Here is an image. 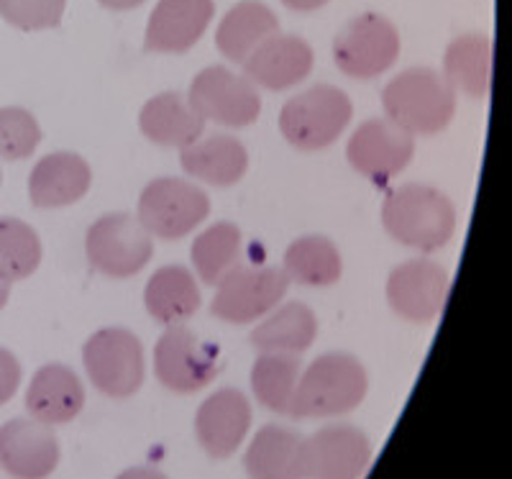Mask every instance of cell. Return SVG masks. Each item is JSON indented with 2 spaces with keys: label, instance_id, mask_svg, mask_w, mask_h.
<instances>
[{
  "label": "cell",
  "instance_id": "30bf717a",
  "mask_svg": "<svg viewBox=\"0 0 512 479\" xmlns=\"http://www.w3.org/2000/svg\"><path fill=\"white\" fill-rule=\"evenodd\" d=\"M190 106L208 121L241 129L249 126L262 113V98L254 82L241 77L228 67H205L190 85Z\"/></svg>",
  "mask_w": 512,
  "mask_h": 479
},
{
  "label": "cell",
  "instance_id": "52a82bcc",
  "mask_svg": "<svg viewBox=\"0 0 512 479\" xmlns=\"http://www.w3.org/2000/svg\"><path fill=\"white\" fill-rule=\"evenodd\" d=\"M400 34L379 13H361L351 18L333 41V59L344 75L372 80L397 62Z\"/></svg>",
  "mask_w": 512,
  "mask_h": 479
},
{
  "label": "cell",
  "instance_id": "603a6c76",
  "mask_svg": "<svg viewBox=\"0 0 512 479\" xmlns=\"http://www.w3.org/2000/svg\"><path fill=\"white\" fill-rule=\"evenodd\" d=\"M274 34H280V21L272 8L259 0H241L223 16L216 31V44L223 57L244 65L246 59Z\"/></svg>",
  "mask_w": 512,
  "mask_h": 479
},
{
  "label": "cell",
  "instance_id": "ffe728a7",
  "mask_svg": "<svg viewBox=\"0 0 512 479\" xmlns=\"http://www.w3.org/2000/svg\"><path fill=\"white\" fill-rule=\"evenodd\" d=\"M85 405V387L80 377L64 364H47L34 374L26 390V410L47 426H59L77 418Z\"/></svg>",
  "mask_w": 512,
  "mask_h": 479
},
{
  "label": "cell",
  "instance_id": "4316f807",
  "mask_svg": "<svg viewBox=\"0 0 512 479\" xmlns=\"http://www.w3.org/2000/svg\"><path fill=\"white\" fill-rule=\"evenodd\" d=\"M315 333L318 321L313 310L303 303H287L251 331V344L262 354H300L310 349Z\"/></svg>",
  "mask_w": 512,
  "mask_h": 479
},
{
  "label": "cell",
  "instance_id": "1f68e13d",
  "mask_svg": "<svg viewBox=\"0 0 512 479\" xmlns=\"http://www.w3.org/2000/svg\"><path fill=\"white\" fill-rule=\"evenodd\" d=\"M41 129L36 118L24 108H0V159L18 162L39 147Z\"/></svg>",
  "mask_w": 512,
  "mask_h": 479
},
{
  "label": "cell",
  "instance_id": "d6a6232c",
  "mask_svg": "<svg viewBox=\"0 0 512 479\" xmlns=\"http://www.w3.org/2000/svg\"><path fill=\"white\" fill-rule=\"evenodd\" d=\"M67 0H0V16L21 31L59 26Z\"/></svg>",
  "mask_w": 512,
  "mask_h": 479
},
{
  "label": "cell",
  "instance_id": "3957f363",
  "mask_svg": "<svg viewBox=\"0 0 512 479\" xmlns=\"http://www.w3.org/2000/svg\"><path fill=\"white\" fill-rule=\"evenodd\" d=\"M367 372L351 354H323L297 382L290 415L295 418H331L354 410L367 395Z\"/></svg>",
  "mask_w": 512,
  "mask_h": 479
},
{
  "label": "cell",
  "instance_id": "9a60e30c",
  "mask_svg": "<svg viewBox=\"0 0 512 479\" xmlns=\"http://www.w3.org/2000/svg\"><path fill=\"white\" fill-rule=\"evenodd\" d=\"M59 464L52 426L34 418H13L0 426V467L13 479H47Z\"/></svg>",
  "mask_w": 512,
  "mask_h": 479
},
{
  "label": "cell",
  "instance_id": "ba28073f",
  "mask_svg": "<svg viewBox=\"0 0 512 479\" xmlns=\"http://www.w3.org/2000/svg\"><path fill=\"white\" fill-rule=\"evenodd\" d=\"M208 195L192 182L159 177L144 187L139 198V221L152 236L175 241L195 231L208 218Z\"/></svg>",
  "mask_w": 512,
  "mask_h": 479
},
{
  "label": "cell",
  "instance_id": "484cf974",
  "mask_svg": "<svg viewBox=\"0 0 512 479\" xmlns=\"http://www.w3.org/2000/svg\"><path fill=\"white\" fill-rule=\"evenodd\" d=\"M144 303L154 321L180 326L200 308V290L185 267H162L146 282Z\"/></svg>",
  "mask_w": 512,
  "mask_h": 479
},
{
  "label": "cell",
  "instance_id": "83f0119b",
  "mask_svg": "<svg viewBox=\"0 0 512 479\" xmlns=\"http://www.w3.org/2000/svg\"><path fill=\"white\" fill-rule=\"evenodd\" d=\"M341 254L326 236H303L290 244L285 254V272L290 280L308 287H326L341 277Z\"/></svg>",
  "mask_w": 512,
  "mask_h": 479
},
{
  "label": "cell",
  "instance_id": "4dcf8cb0",
  "mask_svg": "<svg viewBox=\"0 0 512 479\" xmlns=\"http://www.w3.org/2000/svg\"><path fill=\"white\" fill-rule=\"evenodd\" d=\"M41 262V241L29 223L0 218V280L18 282L36 272Z\"/></svg>",
  "mask_w": 512,
  "mask_h": 479
},
{
  "label": "cell",
  "instance_id": "4fadbf2b",
  "mask_svg": "<svg viewBox=\"0 0 512 479\" xmlns=\"http://www.w3.org/2000/svg\"><path fill=\"white\" fill-rule=\"evenodd\" d=\"M448 272L431 259H410L392 269L387 280V300L405 321L431 323L446 305Z\"/></svg>",
  "mask_w": 512,
  "mask_h": 479
},
{
  "label": "cell",
  "instance_id": "9c48e42d",
  "mask_svg": "<svg viewBox=\"0 0 512 479\" xmlns=\"http://www.w3.org/2000/svg\"><path fill=\"white\" fill-rule=\"evenodd\" d=\"M218 354V346L195 336L182 323L169 326L154 346V372L167 390L190 395L216 380Z\"/></svg>",
  "mask_w": 512,
  "mask_h": 479
},
{
  "label": "cell",
  "instance_id": "8d00e7d4",
  "mask_svg": "<svg viewBox=\"0 0 512 479\" xmlns=\"http://www.w3.org/2000/svg\"><path fill=\"white\" fill-rule=\"evenodd\" d=\"M98 3L111 11H131V8H139L144 0H98Z\"/></svg>",
  "mask_w": 512,
  "mask_h": 479
},
{
  "label": "cell",
  "instance_id": "44dd1931",
  "mask_svg": "<svg viewBox=\"0 0 512 479\" xmlns=\"http://www.w3.org/2000/svg\"><path fill=\"white\" fill-rule=\"evenodd\" d=\"M305 439L285 426H264L244 456L251 479H305Z\"/></svg>",
  "mask_w": 512,
  "mask_h": 479
},
{
  "label": "cell",
  "instance_id": "2e32d148",
  "mask_svg": "<svg viewBox=\"0 0 512 479\" xmlns=\"http://www.w3.org/2000/svg\"><path fill=\"white\" fill-rule=\"evenodd\" d=\"M213 0H159L146 24V52L182 54L192 49L213 21Z\"/></svg>",
  "mask_w": 512,
  "mask_h": 479
},
{
  "label": "cell",
  "instance_id": "e575fe53",
  "mask_svg": "<svg viewBox=\"0 0 512 479\" xmlns=\"http://www.w3.org/2000/svg\"><path fill=\"white\" fill-rule=\"evenodd\" d=\"M287 8H292V11H300V13H310V11H318V8H323L328 3V0H282Z\"/></svg>",
  "mask_w": 512,
  "mask_h": 479
},
{
  "label": "cell",
  "instance_id": "d590c367",
  "mask_svg": "<svg viewBox=\"0 0 512 479\" xmlns=\"http://www.w3.org/2000/svg\"><path fill=\"white\" fill-rule=\"evenodd\" d=\"M118 479H167L162 472L157 469H149V467H134V469H126Z\"/></svg>",
  "mask_w": 512,
  "mask_h": 479
},
{
  "label": "cell",
  "instance_id": "836d02e7",
  "mask_svg": "<svg viewBox=\"0 0 512 479\" xmlns=\"http://www.w3.org/2000/svg\"><path fill=\"white\" fill-rule=\"evenodd\" d=\"M18 385H21V364L11 351L0 346V405H6L16 395Z\"/></svg>",
  "mask_w": 512,
  "mask_h": 479
},
{
  "label": "cell",
  "instance_id": "8992f818",
  "mask_svg": "<svg viewBox=\"0 0 512 479\" xmlns=\"http://www.w3.org/2000/svg\"><path fill=\"white\" fill-rule=\"evenodd\" d=\"M85 252L90 264L105 277L126 280L149 264L154 244L152 234L141 226L139 218L128 213H111L90 226Z\"/></svg>",
  "mask_w": 512,
  "mask_h": 479
},
{
  "label": "cell",
  "instance_id": "e0dca14e",
  "mask_svg": "<svg viewBox=\"0 0 512 479\" xmlns=\"http://www.w3.org/2000/svg\"><path fill=\"white\" fill-rule=\"evenodd\" d=\"M251 428V405L244 392L218 390L198 410V441L213 459H226L244 444Z\"/></svg>",
  "mask_w": 512,
  "mask_h": 479
},
{
  "label": "cell",
  "instance_id": "7c38bea8",
  "mask_svg": "<svg viewBox=\"0 0 512 479\" xmlns=\"http://www.w3.org/2000/svg\"><path fill=\"white\" fill-rule=\"evenodd\" d=\"M415 152L413 134L400 129L390 118L364 121L349 139L346 157L351 167L374 185H387L410 164Z\"/></svg>",
  "mask_w": 512,
  "mask_h": 479
},
{
  "label": "cell",
  "instance_id": "7402d4cb",
  "mask_svg": "<svg viewBox=\"0 0 512 479\" xmlns=\"http://www.w3.org/2000/svg\"><path fill=\"white\" fill-rule=\"evenodd\" d=\"M139 126L146 139L162 147L185 149L203 136L205 118L180 93H162L146 100Z\"/></svg>",
  "mask_w": 512,
  "mask_h": 479
},
{
  "label": "cell",
  "instance_id": "ac0fdd59",
  "mask_svg": "<svg viewBox=\"0 0 512 479\" xmlns=\"http://www.w3.org/2000/svg\"><path fill=\"white\" fill-rule=\"evenodd\" d=\"M246 77L267 90H287L313 70V49L300 36L274 34L244 62Z\"/></svg>",
  "mask_w": 512,
  "mask_h": 479
},
{
  "label": "cell",
  "instance_id": "74e56055",
  "mask_svg": "<svg viewBox=\"0 0 512 479\" xmlns=\"http://www.w3.org/2000/svg\"><path fill=\"white\" fill-rule=\"evenodd\" d=\"M8 293H11V285H8V282L0 280V310L6 308V303H8Z\"/></svg>",
  "mask_w": 512,
  "mask_h": 479
},
{
  "label": "cell",
  "instance_id": "7a4b0ae2",
  "mask_svg": "<svg viewBox=\"0 0 512 479\" xmlns=\"http://www.w3.org/2000/svg\"><path fill=\"white\" fill-rule=\"evenodd\" d=\"M382 106L387 118L413 136H433L451 123L456 113V90L446 77L428 67H413L384 88Z\"/></svg>",
  "mask_w": 512,
  "mask_h": 479
},
{
  "label": "cell",
  "instance_id": "f546056e",
  "mask_svg": "<svg viewBox=\"0 0 512 479\" xmlns=\"http://www.w3.org/2000/svg\"><path fill=\"white\" fill-rule=\"evenodd\" d=\"M192 264L205 285H221L241 264V231L233 223H216L192 244Z\"/></svg>",
  "mask_w": 512,
  "mask_h": 479
},
{
  "label": "cell",
  "instance_id": "5bb4252c",
  "mask_svg": "<svg viewBox=\"0 0 512 479\" xmlns=\"http://www.w3.org/2000/svg\"><path fill=\"white\" fill-rule=\"evenodd\" d=\"M369 462L372 444L354 426H326L305 439V479H359Z\"/></svg>",
  "mask_w": 512,
  "mask_h": 479
},
{
  "label": "cell",
  "instance_id": "cb8c5ba5",
  "mask_svg": "<svg viewBox=\"0 0 512 479\" xmlns=\"http://www.w3.org/2000/svg\"><path fill=\"white\" fill-rule=\"evenodd\" d=\"M180 159L187 175L216 187L236 185L249 167V154H246L244 144L226 134L198 139L195 144L182 149Z\"/></svg>",
  "mask_w": 512,
  "mask_h": 479
},
{
  "label": "cell",
  "instance_id": "d4e9b609",
  "mask_svg": "<svg viewBox=\"0 0 512 479\" xmlns=\"http://www.w3.org/2000/svg\"><path fill=\"white\" fill-rule=\"evenodd\" d=\"M443 77L456 93L487 98L492 85V39L466 34L451 41L443 57Z\"/></svg>",
  "mask_w": 512,
  "mask_h": 479
},
{
  "label": "cell",
  "instance_id": "8fae6325",
  "mask_svg": "<svg viewBox=\"0 0 512 479\" xmlns=\"http://www.w3.org/2000/svg\"><path fill=\"white\" fill-rule=\"evenodd\" d=\"M290 277L277 267H239L228 272L213 298V316L228 323H251L285 298Z\"/></svg>",
  "mask_w": 512,
  "mask_h": 479
},
{
  "label": "cell",
  "instance_id": "6da1fadb",
  "mask_svg": "<svg viewBox=\"0 0 512 479\" xmlns=\"http://www.w3.org/2000/svg\"><path fill=\"white\" fill-rule=\"evenodd\" d=\"M387 234L418 252H436L451 241L456 231L454 203L428 185L395 187L382 205Z\"/></svg>",
  "mask_w": 512,
  "mask_h": 479
},
{
  "label": "cell",
  "instance_id": "f1b7e54d",
  "mask_svg": "<svg viewBox=\"0 0 512 479\" xmlns=\"http://www.w3.org/2000/svg\"><path fill=\"white\" fill-rule=\"evenodd\" d=\"M300 382V362L295 354H262L251 367V390L256 400L274 413H290Z\"/></svg>",
  "mask_w": 512,
  "mask_h": 479
},
{
  "label": "cell",
  "instance_id": "277c9868",
  "mask_svg": "<svg viewBox=\"0 0 512 479\" xmlns=\"http://www.w3.org/2000/svg\"><path fill=\"white\" fill-rule=\"evenodd\" d=\"M351 100L333 85H315L285 103L280 113V131L300 152L331 147L351 121Z\"/></svg>",
  "mask_w": 512,
  "mask_h": 479
},
{
  "label": "cell",
  "instance_id": "f35d334b",
  "mask_svg": "<svg viewBox=\"0 0 512 479\" xmlns=\"http://www.w3.org/2000/svg\"><path fill=\"white\" fill-rule=\"evenodd\" d=\"M0 177H3V175H0Z\"/></svg>",
  "mask_w": 512,
  "mask_h": 479
},
{
  "label": "cell",
  "instance_id": "d6986e66",
  "mask_svg": "<svg viewBox=\"0 0 512 479\" xmlns=\"http://www.w3.org/2000/svg\"><path fill=\"white\" fill-rule=\"evenodd\" d=\"M93 172L80 154L57 152L36 162L29 177V195L36 208H64L90 190Z\"/></svg>",
  "mask_w": 512,
  "mask_h": 479
},
{
  "label": "cell",
  "instance_id": "5b68a950",
  "mask_svg": "<svg viewBox=\"0 0 512 479\" xmlns=\"http://www.w3.org/2000/svg\"><path fill=\"white\" fill-rule=\"evenodd\" d=\"M82 362L88 377L108 398H131L144 382L141 341L126 328H103L85 341Z\"/></svg>",
  "mask_w": 512,
  "mask_h": 479
}]
</instances>
